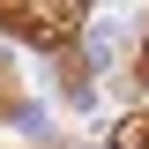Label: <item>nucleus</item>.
<instances>
[{"label":"nucleus","instance_id":"f257e3e1","mask_svg":"<svg viewBox=\"0 0 149 149\" xmlns=\"http://www.w3.org/2000/svg\"><path fill=\"white\" fill-rule=\"evenodd\" d=\"M74 15H82V8H0V22H8L15 37H45V45H52V37H67Z\"/></svg>","mask_w":149,"mask_h":149},{"label":"nucleus","instance_id":"f03ea898","mask_svg":"<svg viewBox=\"0 0 149 149\" xmlns=\"http://www.w3.org/2000/svg\"><path fill=\"white\" fill-rule=\"evenodd\" d=\"M112 149H149V119H119L112 127Z\"/></svg>","mask_w":149,"mask_h":149},{"label":"nucleus","instance_id":"7ed1b4c3","mask_svg":"<svg viewBox=\"0 0 149 149\" xmlns=\"http://www.w3.org/2000/svg\"><path fill=\"white\" fill-rule=\"evenodd\" d=\"M142 74H149V52H142Z\"/></svg>","mask_w":149,"mask_h":149}]
</instances>
